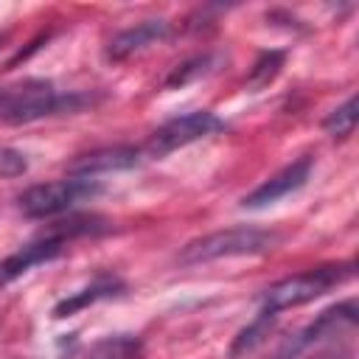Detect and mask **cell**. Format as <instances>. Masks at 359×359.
<instances>
[{"label":"cell","instance_id":"4fadbf2b","mask_svg":"<svg viewBox=\"0 0 359 359\" xmlns=\"http://www.w3.org/2000/svg\"><path fill=\"white\" fill-rule=\"evenodd\" d=\"M137 353H140V339L137 337L115 334V337H104L95 345H90L84 359H135Z\"/></svg>","mask_w":359,"mask_h":359},{"label":"cell","instance_id":"52a82bcc","mask_svg":"<svg viewBox=\"0 0 359 359\" xmlns=\"http://www.w3.org/2000/svg\"><path fill=\"white\" fill-rule=\"evenodd\" d=\"M143 149L135 146H104V149H93L79 154L76 160H70L67 174L70 177H87L93 180L95 174H109V171H126L135 168L140 163Z\"/></svg>","mask_w":359,"mask_h":359},{"label":"cell","instance_id":"7c38bea8","mask_svg":"<svg viewBox=\"0 0 359 359\" xmlns=\"http://www.w3.org/2000/svg\"><path fill=\"white\" fill-rule=\"evenodd\" d=\"M275 311H269V309H261V314L247 325V328H241L238 331V337L233 339V348H230V356H241V353H250L252 348H258L266 337H269V331H272V325H275Z\"/></svg>","mask_w":359,"mask_h":359},{"label":"cell","instance_id":"5b68a950","mask_svg":"<svg viewBox=\"0 0 359 359\" xmlns=\"http://www.w3.org/2000/svg\"><path fill=\"white\" fill-rule=\"evenodd\" d=\"M222 129H224V121H222L216 112H210V109H196V112L177 115V118L165 121L163 126H157V129L149 135L143 151H146L149 157H154V160H163V157H168L171 151L182 149V146H188V143H194V140H202V137H208V135H213V132H222Z\"/></svg>","mask_w":359,"mask_h":359},{"label":"cell","instance_id":"8fae6325","mask_svg":"<svg viewBox=\"0 0 359 359\" xmlns=\"http://www.w3.org/2000/svg\"><path fill=\"white\" fill-rule=\"evenodd\" d=\"M121 292H123V283H121L118 278H112V275H101V278H95L90 286H84L81 292H73L70 297L59 300V303L53 306V317L76 314V311H81V309H87V306L104 300V297H115V294H121Z\"/></svg>","mask_w":359,"mask_h":359},{"label":"cell","instance_id":"9a60e30c","mask_svg":"<svg viewBox=\"0 0 359 359\" xmlns=\"http://www.w3.org/2000/svg\"><path fill=\"white\" fill-rule=\"evenodd\" d=\"M356 109H359V107H356V95L345 98L337 109H331V112L325 115L323 129H325L331 137H348V135L353 132V126H356V118H359Z\"/></svg>","mask_w":359,"mask_h":359},{"label":"cell","instance_id":"8992f818","mask_svg":"<svg viewBox=\"0 0 359 359\" xmlns=\"http://www.w3.org/2000/svg\"><path fill=\"white\" fill-rule=\"evenodd\" d=\"M309 174H311V157H300V160L283 165L278 174H272V177H269L266 182H261L255 191H250V194L241 199V205H244L247 210H261V208H266V205H275L278 199H283V196L300 191V188L306 185Z\"/></svg>","mask_w":359,"mask_h":359},{"label":"cell","instance_id":"2e32d148","mask_svg":"<svg viewBox=\"0 0 359 359\" xmlns=\"http://www.w3.org/2000/svg\"><path fill=\"white\" fill-rule=\"evenodd\" d=\"M283 59H286L283 50H264V53L255 59V65H252V70H250V76H247V87H250V90L266 87V84L280 73Z\"/></svg>","mask_w":359,"mask_h":359},{"label":"cell","instance_id":"5bb4252c","mask_svg":"<svg viewBox=\"0 0 359 359\" xmlns=\"http://www.w3.org/2000/svg\"><path fill=\"white\" fill-rule=\"evenodd\" d=\"M213 65H216V56H213V53L191 56V59H185L182 65H177V67L168 73L165 87H182V84H188V81H194V79H199V76H208V73L213 70Z\"/></svg>","mask_w":359,"mask_h":359},{"label":"cell","instance_id":"9c48e42d","mask_svg":"<svg viewBox=\"0 0 359 359\" xmlns=\"http://www.w3.org/2000/svg\"><path fill=\"white\" fill-rule=\"evenodd\" d=\"M356 320H359V306H356V300L337 303V306L325 309L314 323H309V325L286 345V353L294 356L297 351H303V348H309V345H314V342H320V339H325V337H334V334L342 331V328H353Z\"/></svg>","mask_w":359,"mask_h":359},{"label":"cell","instance_id":"277c9868","mask_svg":"<svg viewBox=\"0 0 359 359\" xmlns=\"http://www.w3.org/2000/svg\"><path fill=\"white\" fill-rule=\"evenodd\" d=\"M104 188L95 180L87 177H65V180H53V182H42V185H31L28 191L20 194L17 205L22 210V216L28 219H48V216H59L65 210H70L73 205L98 196Z\"/></svg>","mask_w":359,"mask_h":359},{"label":"cell","instance_id":"6da1fadb","mask_svg":"<svg viewBox=\"0 0 359 359\" xmlns=\"http://www.w3.org/2000/svg\"><path fill=\"white\" fill-rule=\"evenodd\" d=\"M93 104L87 93H56L50 81H25L0 93V121L20 126L48 115H73Z\"/></svg>","mask_w":359,"mask_h":359},{"label":"cell","instance_id":"7a4b0ae2","mask_svg":"<svg viewBox=\"0 0 359 359\" xmlns=\"http://www.w3.org/2000/svg\"><path fill=\"white\" fill-rule=\"evenodd\" d=\"M278 241H280V236L275 230L224 227V230H213V233H205V236L188 241L180 250L177 261L182 266H196V264H208V261H219V258L261 255V252H269Z\"/></svg>","mask_w":359,"mask_h":359},{"label":"cell","instance_id":"3957f363","mask_svg":"<svg viewBox=\"0 0 359 359\" xmlns=\"http://www.w3.org/2000/svg\"><path fill=\"white\" fill-rule=\"evenodd\" d=\"M353 275V264H325V266H317V269H309V272H300V275H289L278 283H272L266 292H264V309L269 311H283V309H294V306H303V303H311L314 297L325 294L331 286L348 280Z\"/></svg>","mask_w":359,"mask_h":359},{"label":"cell","instance_id":"ac0fdd59","mask_svg":"<svg viewBox=\"0 0 359 359\" xmlns=\"http://www.w3.org/2000/svg\"><path fill=\"white\" fill-rule=\"evenodd\" d=\"M0 93H3V90H0Z\"/></svg>","mask_w":359,"mask_h":359},{"label":"cell","instance_id":"30bf717a","mask_svg":"<svg viewBox=\"0 0 359 359\" xmlns=\"http://www.w3.org/2000/svg\"><path fill=\"white\" fill-rule=\"evenodd\" d=\"M168 36V22L165 20H143L132 28L118 31L109 42H107V59L109 62H123L135 53H140L143 48L160 42Z\"/></svg>","mask_w":359,"mask_h":359},{"label":"cell","instance_id":"ba28073f","mask_svg":"<svg viewBox=\"0 0 359 359\" xmlns=\"http://www.w3.org/2000/svg\"><path fill=\"white\" fill-rule=\"evenodd\" d=\"M67 238H62L59 233H48V236H39L28 244H22L20 250H14L8 258L0 261V283H11L14 278H20L22 272H28L31 266L36 264H45V261H53L56 255H62Z\"/></svg>","mask_w":359,"mask_h":359},{"label":"cell","instance_id":"e0dca14e","mask_svg":"<svg viewBox=\"0 0 359 359\" xmlns=\"http://www.w3.org/2000/svg\"><path fill=\"white\" fill-rule=\"evenodd\" d=\"M28 171V157L20 149H0V177H20Z\"/></svg>","mask_w":359,"mask_h":359}]
</instances>
